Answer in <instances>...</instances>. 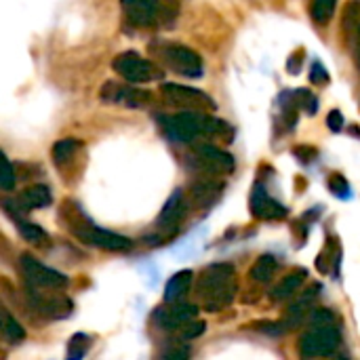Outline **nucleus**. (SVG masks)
<instances>
[{
    "mask_svg": "<svg viewBox=\"0 0 360 360\" xmlns=\"http://www.w3.org/2000/svg\"><path fill=\"white\" fill-rule=\"evenodd\" d=\"M205 331H207V325L194 319V321L186 323V325H184V327L179 329V338L188 342V340H196V338H200V335H202Z\"/></svg>",
    "mask_w": 360,
    "mask_h": 360,
    "instance_id": "nucleus-29",
    "label": "nucleus"
},
{
    "mask_svg": "<svg viewBox=\"0 0 360 360\" xmlns=\"http://www.w3.org/2000/svg\"><path fill=\"white\" fill-rule=\"evenodd\" d=\"M306 276H308L306 270H302V268H300V270H293L291 274H287V276L272 289L270 297H272L274 302H285V300L293 297V295L302 289Z\"/></svg>",
    "mask_w": 360,
    "mask_h": 360,
    "instance_id": "nucleus-18",
    "label": "nucleus"
},
{
    "mask_svg": "<svg viewBox=\"0 0 360 360\" xmlns=\"http://www.w3.org/2000/svg\"><path fill=\"white\" fill-rule=\"evenodd\" d=\"M238 291L236 270L232 264H211L198 278V297L207 312H219L228 308Z\"/></svg>",
    "mask_w": 360,
    "mask_h": 360,
    "instance_id": "nucleus-1",
    "label": "nucleus"
},
{
    "mask_svg": "<svg viewBox=\"0 0 360 360\" xmlns=\"http://www.w3.org/2000/svg\"><path fill=\"white\" fill-rule=\"evenodd\" d=\"M120 6L137 27H169L179 13V0H120Z\"/></svg>",
    "mask_w": 360,
    "mask_h": 360,
    "instance_id": "nucleus-3",
    "label": "nucleus"
},
{
    "mask_svg": "<svg viewBox=\"0 0 360 360\" xmlns=\"http://www.w3.org/2000/svg\"><path fill=\"white\" fill-rule=\"evenodd\" d=\"M17 221V230H19V234H21V238L23 240H27L30 245H34V247H42V245H46L51 238H49V234L38 226V224H32V221H25V219H15Z\"/></svg>",
    "mask_w": 360,
    "mask_h": 360,
    "instance_id": "nucleus-22",
    "label": "nucleus"
},
{
    "mask_svg": "<svg viewBox=\"0 0 360 360\" xmlns=\"http://www.w3.org/2000/svg\"><path fill=\"white\" fill-rule=\"evenodd\" d=\"M356 44H359V63H360V27H359V32H356Z\"/></svg>",
    "mask_w": 360,
    "mask_h": 360,
    "instance_id": "nucleus-35",
    "label": "nucleus"
},
{
    "mask_svg": "<svg viewBox=\"0 0 360 360\" xmlns=\"http://www.w3.org/2000/svg\"><path fill=\"white\" fill-rule=\"evenodd\" d=\"M310 325L312 327H333L335 325V314L331 310H327V308H316V310H312Z\"/></svg>",
    "mask_w": 360,
    "mask_h": 360,
    "instance_id": "nucleus-28",
    "label": "nucleus"
},
{
    "mask_svg": "<svg viewBox=\"0 0 360 360\" xmlns=\"http://www.w3.org/2000/svg\"><path fill=\"white\" fill-rule=\"evenodd\" d=\"M160 95L165 103L171 108H179L181 112H213L215 101L200 89L194 86H184L177 82H162L160 84Z\"/></svg>",
    "mask_w": 360,
    "mask_h": 360,
    "instance_id": "nucleus-6",
    "label": "nucleus"
},
{
    "mask_svg": "<svg viewBox=\"0 0 360 360\" xmlns=\"http://www.w3.org/2000/svg\"><path fill=\"white\" fill-rule=\"evenodd\" d=\"M76 238L91 245V247H97V249H103V251H129L133 247V240L127 238V236H120V234H114V232H108V230H101V228H95V226H82V228H76L74 230Z\"/></svg>",
    "mask_w": 360,
    "mask_h": 360,
    "instance_id": "nucleus-11",
    "label": "nucleus"
},
{
    "mask_svg": "<svg viewBox=\"0 0 360 360\" xmlns=\"http://www.w3.org/2000/svg\"><path fill=\"white\" fill-rule=\"evenodd\" d=\"M2 319H4V327H2V331H4V338H6V342H11V344H17V342H21L23 338H25V331H23V327L4 310L2 312Z\"/></svg>",
    "mask_w": 360,
    "mask_h": 360,
    "instance_id": "nucleus-26",
    "label": "nucleus"
},
{
    "mask_svg": "<svg viewBox=\"0 0 360 360\" xmlns=\"http://www.w3.org/2000/svg\"><path fill=\"white\" fill-rule=\"evenodd\" d=\"M89 344H91V338L84 335V333H76L70 344H68V356L70 359H82L89 350Z\"/></svg>",
    "mask_w": 360,
    "mask_h": 360,
    "instance_id": "nucleus-27",
    "label": "nucleus"
},
{
    "mask_svg": "<svg viewBox=\"0 0 360 360\" xmlns=\"http://www.w3.org/2000/svg\"><path fill=\"white\" fill-rule=\"evenodd\" d=\"M154 55L175 74L186 78H200L205 72L200 55L186 44H160L154 46Z\"/></svg>",
    "mask_w": 360,
    "mask_h": 360,
    "instance_id": "nucleus-5",
    "label": "nucleus"
},
{
    "mask_svg": "<svg viewBox=\"0 0 360 360\" xmlns=\"http://www.w3.org/2000/svg\"><path fill=\"white\" fill-rule=\"evenodd\" d=\"M249 205H251V213L253 217L257 219H283L289 215V209L281 202H276L264 184H255L253 190H251V198H249Z\"/></svg>",
    "mask_w": 360,
    "mask_h": 360,
    "instance_id": "nucleus-13",
    "label": "nucleus"
},
{
    "mask_svg": "<svg viewBox=\"0 0 360 360\" xmlns=\"http://www.w3.org/2000/svg\"><path fill=\"white\" fill-rule=\"evenodd\" d=\"M342 25H344V32L348 36H352V38L356 36L360 27V0L346 4V11L342 15Z\"/></svg>",
    "mask_w": 360,
    "mask_h": 360,
    "instance_id": "nucleus-24",
    "label": "nucleus"
},
{
    "mask_svg": "<svg viewBox=\"0 0 360 360\" xmlns=\"http://www.w3.org/2000/svg\"><path fill=\"white\" fill-rule=\"evenodd\" d=\"M329 188H331V192L335 194V196H342V198H348L350 196V184L344 179V175H333L331 179H329Z\"/></svg>",
    "mask_w": 360,
    "mask_h": 360,
    "instance_id": "nucleus-31",
    "label": "nucleus"
},
{
    "mask_svg": "<svg viewBox=\"0 0 360 360\" xmlns=\"http://www.w3.org/2000/svg\"><path fill=\"white\" fill-rule=\"evenodd\" d=\"M51 202H53L51 190H49L46 186H42V184H38V186H30V188H27V190H23V192H21V196H19V198H15V200H4L6 209H8V207H11V211L21 209V213H23V215H25L27 211H32V209L49 207Z\"/></svg>",
    "mask_w": 360,
    "mask_h": 360,
    "instance_id": "nucleus-16",
    "label": "nucleus"
},
{
    "mask_svg": "<svg viewBox=\"0 0 360 360\" xmlns=\"http://www.w3.org/2000/svg\"><path fill=\"white\" fill-rule=\"evenodd\" d=\"M112 68L120 78H124L131 84H146V82H156L165 78V70L156 61L146 59L135 51L116 55L112 61Z\"/></svg>",
    "mask_w": 360,
    "mask_h": 360,
    "instance_id": "nucleus-4",
    "label": "nucleus"
},
{
    "mask_svg": "<svg viewBox=\"0 0 360 360\" xmlns=\"http://www.w3.org/2000/svg\"><path fill=\"white\" fill-rule=\"evenodd\" d=\"M327 124H329V129L331 131H342L344 129V114L340 112V110H331L329 112V116H327Z\"/></svg>",
    "mask_w": 360,
    "mask_h": 360,
    "instance_id": "nucleus-33",
    "label": "nucleus"
},
{
    "mask_svg": "<svg viewBox=\"0 0 360 360\" xmlns=\"http://www.w3.org/2000/svg\"><path fill=\"white\" fill-rule=\"evenodd\" d=\"M321 291V285H312L310 289H306L302 295H300V300H295L293 304H291V308H289V321H287V325H297L302 319H304V314L312 308V304H314V300H316V293Z\"/></svg>",
    "mask_w": 360,
    "mask_h": 360,
    "instance_id": "nucleus-20",
    "label": "nucleus"
},
{
    "mask_svg": "<svg viewBox=\"0 0 360 360\" xmlns=\"http://www.w3.org/2000/svg\"><path fill=\"white\" fill-rule=\"evenodd\" d=\"M293 152H295V156H300V158H302V160H306V162H308V160H314V158H316V154H319V152H316L314 148H310V146L295 148Z\"/></svg>",
    "mask_w": 360,
    "mask_h": 360,
    "instance_id": "nucleus-34",
    "label": "nucleus"
},
{
    "mask_svg": "<svg viewBox=\"0 0 360 360\" xmlns=\"http://www.w3.org/2000/svg\"><path fill=\"white\" fill-rule=\"evenodd\" d=\"M78 148H80V141H78V139H72V137L59 139V141L53 146V160H55V165H57V167H63L65 162H70V160L74 158V154H76Z\"/></svg>",
    "mask_w": 360,
    "mask_h": 360,
    "instance_id": "nucleus-23",
    "label": "nucleus"
},
{
    "mask_svg": "<svg viewBox=\"0 0 360 360\" xmlns=\"http://www.w3.org/2000/svg\"><path fill=\"white\" fill-rule=\"evenodd\" d=\"M0 188L4 192H11L15 188V171H13V165L8 162V158L4 156L2 158V175H0Z\"/></svg>",
    "mask_w": 360,
    "mask_h": 360,
    "instance_id": "nucleus-30",
    "label": "nucleus"
},
{
    "mask_svg": "<svg viewBox=\"0 0 360 360\" xmlns=\"http://www.w3.org/2000/svg\"><path fill=\"white\" fill-rule=\"evenodd\" d=\"M99 95H101L103 101L118 103V105H124V108H131V110L148 108L154 101V97L148 91L135 89V86H129V84H120V82H105L101 86Z\"/></svg>",
    "mask_w": 360,
    "mask_h": 360,
    "instance_id": "nucleus-10",
    "label": "nucleus"
},
{
    "mask_svg": "<svg viewBox=\"0 0 360 360\" xmlns=\"http://www.w3.org/2000/svg\"><path fill=\"white\" fill-rule=\"evenodd\" d=\"M160 120L165 122L169 139L179 143H192L198 137L213 139L219 131V118L209 116L207 112H179Z\"/></svg>",
    "mask_w": 360,
    "mask_h": 360,
    "instance_id": "nucleus-2",
    "label": "nucleus"
},
{
    "mask_svg": "<svg viewBox=\"0 0 360 360\" xmlns=\"http://www.w3.org/2000/svg\"><path fill=\"white\" fill-rule=\"evenodd\" d=\"M21 272L25 276V281L36 287V289H46V291H61L70 285V278L44 264H40L38 259H34L32 255L23 253L19 259Z\"/></svg>",
    "mask_w": 360,
    "mask_h": 360,
    "instance_id": "nucleus-8",
    "label": "nucleus"
},
{
    "mask_svg": "<svg viewBox=\"0 0 360 360\" xmlns=\"http://www.w3.org/2000/svg\"><path fill=\"white\" fill-rule=\"evenodd\" d=\"M221 194V184L219 181H211V179H202V181H196L192 188H190V202L198 209H205V207H211Z\"/></svg>",
    "mask_w": 360,
    "mask_h": 360,
    "instance_id": "nucleus-17",
    "label": "nucleus"
},
{
    "mask_svg": "<svg viewBox=\"0 0 360 360\" xmlns=\"http://www.w3.org/2000/svg\"><path fill=\"white\" fill-rule=\"evenodd\" d=\"M192 281H194V272L192 270H181L177 274H173L167 285H165V302L173 304V302H179L192 287Z\"/></svg>",
    "mask_w": 360,
    "mask_h": 360,
    "instance_id": "nucleus-19",
    "label": "nucleus"
},
{
    "mask_svg": "<svg viewBox=\"0 0 360 360\" xmlns=\"http://www.w3.org/2000/svg\"><path fill=\"white\" fill-rule=\"evenodd\" d=\"M30 302H32L36 312H40L42 316L53 319V321H61V319L70 316L72 308H74V304L65 295H59V293H38L34 289H30Z\"/></svg>",
    "mask_w": 360,
    "mask_h": 360,
    "instance_id": "nucleus-12",
    "label": "nucleus"
},
{
    "mask_svg": "<svg viewBox=\"0 0 360 360\" xmlns=\"http://www.w3.org/2000/svg\"><path fill=\"white\" fill-rule=\"evenodd\" d=\"M192 158L200 171L213 173V175H230L236 167V160L230 152L211 143H196Z\"/></svg>",
    "mask_w": 360,
    "mask_h": 360,
    "instance_id": "nucleus-9",
    "label": "nucleus"
},
{
    "mask_svg": "<svg viewBox=\"0 0 360 360\" xmlns=\"http://www.w3.org/2000/svg\"><path fill=\"white\" fill-rule=\"evenodd\" d=\"M342 344V335L338 327H314L312 331L300 338V354L304 359H321L331 356Z\"/></svg>",
    "mask_w": 360,
    "mask_h": 360,
    "instance_id": "nucleus-7",
    "label": "nucleus"
},
{
    "mask_svg": "<svg viewBox=\"0 0 360 360\" xmlns=\"http://www.w3.org/2000/svg\"><path fill=\"white\" fill-rule=\"evenodd\" d=\"M196 316H198V308L194 304H177V302H173V306L156 310L154 323L165 331H179L186 323L194 321Z\"/></svg>",
    "mask_w": 360,
    "mask_h": 360,
    "instance_id": "nucleus-14",
    "label": "nucleus"
},
{
    "mask_svg": "<svg viewBox=\"0 0 360 360\" xmlns=\"http://www.w3.org/2000/svg\"><path fill=\"white\" fill-rule=\"evenodd\" d=\"M276 270H278L276 257H274V255H262V257L253 264L249 276H251V281H255V283H270V281L274 278Z\"/></svg>",
    "mask_w": 360,
    "mask_h": 360,
    "instance_id": "nucleus-21",
    "label": "nucleus"
},
{
    "mask_svg": "<svg viewBox=\"0 0 360 360\" xmlns=\"http://www.w3.org/2000/svg\"><path fill=\"white\" fill-rule=\"evenodd\" d=\"M335 4H338V0H314V4H312L314 21L321 23V25L329 23L331 17L335 15Z\"/></svg>",
    "mask_w": 360,
    "mask_h": 360,
    "instance_id": "nucleus-25",
    "label": "nucleus"
},
{
    "mask_svg": "<svg viewBox=\"0 0 360 360\" xmlns=\"http://www.w3.org/2000/svg\"><path fill=\"white\" fill-rule=\"evenodd\" d=\"M310 80H312L314 84H327V82H329V72H327V68H325L321 61H314V63H312Z\"/></svg>",
    "mask_w": 360,
    "mask_h": 360,
    "instance_id": "nucleus-32",
    "label": "nucleus"
},
{
    "mask_svg": "<svg viewBox=\"0 0 360 360\" xmlns=\"http://www.w3.org/2000/svg\"><path fill=\"white\" fill-rule=\"evenodd\" d=\"M186 209H188V200H186V196H184V192L181 190H175L171 196H169V200L165 202V207H162V211H160V215H158V221H156V226H158V230L167 236V234H173L175 232V228L181 224V219L186 217Z\"/></svg>",
    "mask_w": 360,
    "mask_h": 360,
    "instance_id": "nucleus-15",
    "label": "nucleus"
}]
</instances>
